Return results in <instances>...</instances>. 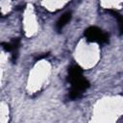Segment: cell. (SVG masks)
Wrapping results in <instances>:
<instances>
[{
    "instance_id": "cell-4",
    "label": "cell",
    "mask_w": 123,
    "mask_h": 123,
    "mask_svg": "<svg viewBox=\"0 0 123 123\" xmlns=\"http://www.w3.org/2000/svg\"><path fill=\"white\" fill-rule=\"evenodd\" d=\"M22 29L27 37H33L38 31V20L35 8L32 4H28L23 12L22 16Z\"/></svg>"
},
{
    "instance_id": "cell-1",
    "label": "cell",
    "mask_w": 123,
    "mask_h": 123,
    "mask_svg": "<svg viewBox=\"0 0 123 123\" xmlns=\"http://www.w3.org/2000/svg\"><path fill=\"white\" fill-rule=\"evenodd\" d=\"M123 116V95L111 94L99 98L92 107L90 121L114 123Z\"/></svg>"
},
{
    "instance_id": "cell-2",
    "label": "cell",
    "mask_w": 123,
    "mask_h": 123,
    "mask_svg": "<svg viewBox=\"0 0 123 123\" xmlns=\"http://www.w3.org/2000/svg\"><path fill=\"white\" fill-rule=\"evenodd\" d=\"M75 62L84 70L95 67L101 59V49L98 43L82 38L76 44L73 51Z\"/></svg>"
},
{
    "instance_id": "cell-6",
    "label": "cell",
    "mask_w": 123,
    "mask_h": 123,
    "mask_svg": "<svg viewBox=\"0 0 123 123\" xmlns=\"http://www.w3.org/2000/svg\"><path fill=\"white\" fill-rule=\"evenodd\" d=\"M100 5L108 10H119L123 7V0H100Z\"/></svg>"
},
{
    "instance_id": "cell-5",
    "label": "cell",
    "mask_w": 123,
    "mask_h": 123,
    "mask_svg": "<svg viewBox=\"0 0 123 123\" xmlns=\"http://www.w3.org/2000/svg\"><path fill=\"white\" fill-rule=\"evenodd\" d=\"M71 0H38L39 5L50 12H58L63 9Z\"/></svg>"
},
{
    "instance_id": "cell-8",
    "label": "cell",
    "mask_w": 123,
    "mask_h": 123,
    "mask_svg": "<svg viewBox=\"0 0 123 123\" xmlns=\"http://www.w3.org/2000/svg\"><path fill=\"white\" fill-rule=\"evenodd\" d=\"M11 2L10 0H1V12L2 14H5L7 12H9V11L11 10Z\"/></svg>"
},
{
    "instance_id": "cell-7",
    "label": "cell",
    "mask_w": 123,
    "mask_h": 123,
    "mask_svg": "<svg viewBox=\"0 0 123 123\" xmlns=\"http://www.w3.org/2000/svg\"><path fill=\"white\" fill-rule=\"evenodd\" d=\"M10 119V108L7 102L2 101L0 104V122L8 123Z\"/></svg>"
},
{
    "instance_id": "cell-3",
    "label": "cell",
    "mask_w": 123,
    "mask_h": 123,
    "mask_svg": "<svg viewBox=\"0 0 123 123\" xmlns=\"http://www.w3.org/2000/svg\"><path fill=\"white\" fill-rule=\"evenodd\" d=\"M52 74V64L49 61L42 59L37 61L30 69L27 81L26 90L29 94H35L40 91L50 79Z\"/></svg>"
}]
</instances>
